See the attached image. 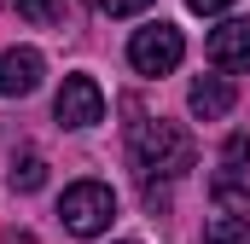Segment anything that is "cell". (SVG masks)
Listing matches in <instances>:
<instances>
[{
    "instance_id": "1",
    "label": "cell",
    "mask_w": 250,
    "mask_h": 244,
    "mask_svg": "<svg viewBox=\"0 0 250 244\" xmlns=\"http://www.w3.org/2000/svg\"><path fill=\"white\" fill-rule=\"evenodd\" d=\"M128 151H134V163H140V175L151 181V175H163V181H175V175H187L192 163H198V140H192L181 122H163V117H146L140 105H128Z\"/></svg>"
},
{
    "instance_id": "2",
    "label": "cell",
    "mask_w": 250,
    "mask_h": 244,
    "mask_svg": "<svg viewBox=\"0 0 250 244\" xmlns=\"http://www.w3.org/2000/svg\"><path fill=\"white\" fill-rule=\"evenodd\" d=\"M111 215H117V192H111L105 181H76V186H64V198H59L64 233L93 239V233H105V227H111Z\"/></svg>"
},
{
    "instance_id": "3",
    "label": "cell",
    "mask_w": 250,
    "mask_h": 244,
    "mask_svg": "<svg viewBox=\"0 0 250 244\" xmlns=\"http://www.w3.org/2000/svg\"><path fill=\"white\" fill-rule=\"evenodd\" d=\"M187 53V41H181V29L175 23H146V29H134V41H128V64L140 70V76H169L175 64Z\"/></svg>"
},
{
    "instance_id": "4",
    "label": "cell",
    "mask_w": 250,
    "mask_h": 244,
    "mask_svg": "<svg viewBox=\"0 0 250 244\" xmlns=\"http://www.w3.org/2000/svg\"><path fill=\"white\" fill-rule=\"evenodd\" d=\"M53 111H59L64 128H93V122L105 117V93H99V81H93V76H64Z\"/></svg>"
},
{
    "instance_id": "5",
    "label": "cell",
    "mask_w": 250,
    "mask_h": 244,
    "mask_svg": "<svg viewBox=\"0 0 250 244\" xmlns=\"http://www.w3.org/2000/svg\"><path fill=\"white\" fill-rule=\"evenodd\" d=\"M204 53H209L215 70H245L250 64V18H227L221 29H209Z\"/></svg>"
},
{
    "instance_id": "6",
    "label": "cell",
    "mask_w": 250,
    "mask_h": 244,
    "mask_svg": "<svg viewBox=\"0 0 250 244\" xmlns=\"http://www.w3.org/2000/svg\"><path fill=\"white\" fill-rule=\"evenodd\" d=\"M41 87V53L35 47H6L0 53V99H23Z\"/></svg>"
},
{
    "instance_id": "7",
    "label": "cell",
    "mask_w": 250,
    "mask_h": 244,
    "mask_svg": "<svg viewBox=\"0 0 250 244\" xmlns=\"http://www.w3.org/2000/svg\"><path fill=\"white\" fill-rule=\"evenodd\" d=\"M187 105H192V117L221 122L233 105H239V87H233L227 76H198V81H192V93H187Z\"/></svg>"
},
{
    "instance_id": "8",
    "label": "cell",
    "mask_w": 250,
    "mask_h": 244,
    "mask_svg": "<svg viewBox=\"0 0 250 244\" xmlns=\"http://www.w3.org/2000/svg\"><path fill=\"white\" fill-rule=\"evenodd\" d=\"M209 192H215L221 215H250V169H221Z\"/></svg>"
},
{
    "instance_id": "9",
    "label": "cell",
    "mask_w": 250,
    "mask_h": 244,
    "mask_svg": "<svg viewBox=\"0 0 250 244\" xmlns=\"http://www.w3.org/2000/svg\"><path fill=\"white\" fill-rule=\"evenodd\" d=\"M204 244H250V215H209L204 221Z\"/></svg>"
},
{
    "instance_id": "10",
    "label": "cell",
    "mask_w": 250,
    "mask_h": 244,
    "mask_svg": "<svg viewBox=\"0 0 250 244\" xmlns=\"http://www.w3.org/2000/svg\"><path fill=\"white\" fill-rule=\"evenodd\" d=\"M12 186H18V192H41V186H47V157H41V151H18V157H12Z\"/></svg>"
},
{
    "instance_id": "11",
    "label": "cell",
    "mask_w": 250,
    "mask_h": 244,
    "mask_svg": "<svg viewBox=\"0 0 250 244\" xmlns=\"http://www.w3.org/2000/svg\"><path fill=\"white\" fill-rule=\"evenodd\" d=\"M23 23H41V29H53V23H64V0H6Z\"/></svg>"
},
{
    "instance_id": "12",
    "label": "cell",
    "mask_w": 250,
    "mask_h": 244,
    "mask_svg": "<svg viewBox=\"0 0 250 244\" xmlns=\"http://www.w3.org/2000/svg\"><path fill=\"white\" fill-rule=\"evenodd\" d=\"M221 163H227V169H245L250 163V134H233V140L221 145Z\"/></svg>"
},
{
    "instance_id": "13",
    "label": "cell",
    "mask_w": 250,
    "mask_h": 244,
    "mask_svg": "<svg viewBox=\"0 0 250 244\" xmlns=\"http://www.w3.org/2000/svg\"><path fill=\"white\" fill-rule=\"evenodd\" d=\"M93 6H99L105 18H134V12H146L151 0H93Z\"/></svg>"
},
{
    "instance_id": "14",
    "label": "cell",
    "mask_w": 250,
    "mask_h": 244,
    "mask_svg": "<svg viewBox=\"0 0 250 244\" xmlns=\"http://www.w3.org/2000/svg\"><path fill=\"white\" fill-rule=\"evenodd\" d=\"M192 12H198V18H215V12H227V6H233V0H187Z\"/></svg>"
},
{
    "instance_id": "15",
    "label": "cell",
    "mask_w": 250,
    "mask_h": 244,
    "mask_svg": "<svg viewBox=\"0 0 250 244\" xmlns=\"http://www.w3.org/2000/svg\"><path fill=\"white\" fill-rule=\"evenodd\" d=\"M117 244H134V239H117Z\"/></svg>"
}]
</instances>
